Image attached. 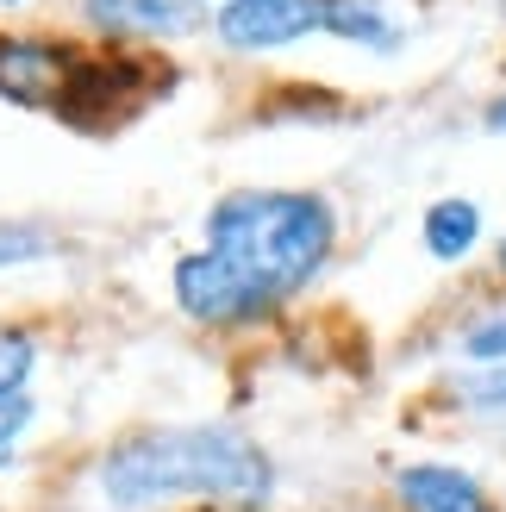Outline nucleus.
<instances>
[{"label": "nucleus", "mask_w": 506, "mask_h": 512, "mask_svg": "<svg viewBox=\"0 0 506 512\" xmlns=\"http://www.w3.org/2000/svg\"><path fill=\"white\" fill-rule=\"evenodd\" d=\"M338 219L300 188H238L207 213V244L169 275L175 306L200 325H257L332 263Z\"/></svg>", "instance_id": "1"}, {"label": "nucleus", "mask_w": 506, "mask_h": 512, "mask_svg": "<svg viewBox=\"0 0 506 512\" xmlns=\"http://www.w3.org/2000/svg\"><path fill=\"white\" fill-rule=\"evenodd\" d=\"M100 494L125 512L163 500L263 506L275 494V463L238 425H144L100 456Z\"/></svg>", "instance_id": "2"}, {"label": "nucleus", "mask_w": 506, "mask_h": 512, "mask_svg": "<svg viewBox=\"0 0 506 512\" xmlns=\"http://www.w3.org/2000/svg\"><path fill=\"white\" fill-rule=\"evenodd\" d=\"M75 63H82V50H69L57 38L0 32V94L19 100V107H32V113H63Z\"/></svg>", "instance_id": "3"}, {"label": "nucleus", "mask_w": 506, "mask_h": 512, "mask_svg": "<svg viewBox=\"0 0 506 512\" xmlns=\"http://www.w3.org/2000/svg\"><path fill=\"white\" fill-rule=\"evenodd\" d=\"M332 0H219V38L232 50H282L300 44L307 32H325Z\"/></svg>", "instance_id": "4"}, {"label": "nucleus", "mask_w": 506, "mask_h": 512, "mask_svg": "<svg viewBox=\"0 0 506 512\" xmlns=\"http://www.w3.org/2000/svg\"><path fill=\"white\" fill-rule=\"evenodd\" d=\"M394 494L407 512H500L488 488L457 463H413L394 475Z\"/></svg>", "instance_id": "5"}, {"label": "nucleus", "mask_w": 506, "mask_h": 512, "mask_svg": "<svg viewBox=\"0 0 506 512\" xmlns=\"http://www.w3.org/2000/svg\"><path fill=\"white\" fill-rule=\"evenodd\" d=\"M88 19L125 38H182L207 25V0H88Z\"/></svg>", "instance_id": "6"}, {"label": "nucleus", "mask_w": 506, "mask_h": 512, "mask_svg": "<svg viewBox=\"0 0 506 512\" xmlns=\"http://www.w3.org/2000/svg\"><path fill=\"white\" fill-rule=\"evenodd\" d=\"M325 32L344 38V44H363V50H394L400 44V25H394V13L382 0H332Z\"/></svg>", "instance_id": "7"}, {"label": "nucleus", "mask_w": 506, "mask_h": 512, "mask_svg": "<svg viewBox=\"0 0 506 512\" xmlns=\"http://www.w3.org/2000/svg\"><path fill=\"white\" fill-rule=\"evenodd\" d=\"M475 238H482V207H475V200H438V207L425 213V250H432L438 263L469 256Z\"/></svg>", "instance_id": "8"}, {"label": "nucleus", "mask_w": 506, "mask_h": 512, "mask_svg": "<svg viewBox=\"0 0 506 512\" xmlns=\"http://www.w3.org/2000/svg\"><path fill=\"white\" fill-rule=\"evenodd\" d=\"M32 369H38V344H32V331L0 325V394H25Z\"/></svg>", "instance_id": "9"}, {"label": "nucleus", "mask_w": 506, "mask_h": 512, "mask_svg": "<svg viewBox=\"0 0 506 512\" xmlns=\"http://www.w3.org/2000/svg\"><path fill=\"white\" fill-rule=\"evenodd\" d=\"M25 431H32V400H25V394H0V469L19 456Z\"/></svg>", "instance_id": "10"}, {"label": "nucleus", "mask_w": 506, "mask_h": 512, "mask_svg": "<svg viewBox=\"0 0 506 512\" xmlns=\"http://www.w3.org/2000/svg\"><path fill=\"white\" fill-rule=\"evenodd\" d=\"M50 256V238L38 225H0V269H19V263H38Z\"/></svg>", "instance_id": "11"}, {"label": "nucleus", "mask_w": 506, "mask_h": 512, "mask_svg": "<svg viewBox=\"0 0 506 512\" xmlns=\"http://www.w3.org/2000/svg\"><path fill=\"white\" fill-rule=\"evenodd\" d=\"M463 400L469 406H506V363H488V369L463 375Z\"/></svg>", "instance_id": "12"}, {"label": "nucleus", "mask_w": 506, "mask_h": 512, "mask_svg": "<svg viewBox=\"0 0 506 512\" xmlns=\"http://www.w3.org/2000/svg\"><path fill=\"white\" fill-rule=\"evenodd\" d=\"M463 356H469V363H506V319L475 325L463 338Z\"/></svg>", "instance_id": "13"}, {"label": "nucleus", "mask_w": 506, "mask_h": 512, "mask_svg": "<svg viewBox=\"0 0 506 512\" xmlns=\"http://www.w3.org/2000/svg\"><path fill=\"white\" fill-rule=\"evenodd\" d=\"M488 132H506V94H500L494 107H488Z\"/></svg>", "instance_id": "14"}, {"label": "nucleus", "mask_w": 506, "mask_h": 512, "mask_svg": "<svg viewBox=\"0 0 506 512\" xmlns=\"http://www.w3.org/2000/svg\"><path fill=\"white\" fill-rule=\"evenodd\" d=\"M500 269H506V244H500Z\"/></svg>", "instance_id": "15"}, {"label": "nucleus", "mask_w": 506, "mask_h": 512, "mask_svg": "<svg viewBox=\"0 0 506 512\" xmlns=\"http://www.w3.org/2000/svg\"><path fill=\"white\" fill-rule=\"evenodd\" d=\"M0 7H19V0H0Z\"/></svg>", "instance_id": "16"}]
</instances>
